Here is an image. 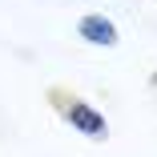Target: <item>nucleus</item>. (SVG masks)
Returning a JSON list of instances; mask_svg holds the SVG:
<instances>
[{
  "label": "nucleus",
  "instance_id": "nucleus-1",
  "mask_svg": "<svg viewBox=\"0 0 157 157\" xmlns=\"http://www.w3.org/2000/svg\"><path fill=\"white\" fill-rule=\"evenodd\" d=\"M48 101L56 105L60 121H65L73 133H81V137H89V141H105V137H109V121H105V113H101L97 105H89L85 97L65 93V89H52Z\"/></svg>",
  "mask_w": 157,
  "mask_h": 157
},
{
  "label": "nucleus",
  "instance_id": "nucleus-2",
  "mask_svg": "<svg viewBox=\"0 0 157 157\" xmlns=\"http://www.w3.org/2000/svg\"><path fill=\"white\" fill-rule=\"evenodd\" d=\"M77 36H81L85 44H93V48H117V40H121L117 24H113L105 12H85V16L77 20Z\"/></svg>",
  "mask_w": 157,
  "mask_h": 157
}]
</instances>
